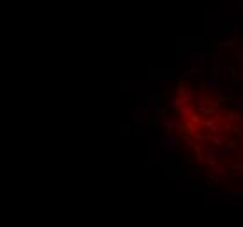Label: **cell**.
Returning a JSON list of instances; mask_svg holds the SVG:
<instances>
[{"instance_id": "cell-1", "label": "cell", "mask_w": 243, "mask_h": 227, "mask_svg": "<svg viewBox=\"0 0 243 227\" xmlns=\"http://www.w3.org/2000/svg\"><path fill=\"white\" fill-rule=\"evenodd\" d=\"M217 86H219L217 79H208V81L203 82V87H206L208 91H217Z\"/></svg>"}, {"instance_id": "cell-2", "label": "cell", "mask_w": 243, "mask_h": 227, "mask_svg": "<svg viewBox=\"0 0 243 227\" xmlns=\"http://www.w3.org/2000/svg\"><path fill=\"white\" fill-rule=\"evenodd\" d=\"M178 112H180L182 117H187V119H189L191 115H192V108H191V105H182V107L178 108Z\"/></svg>"}, {"instance_id": "cell-3", "label": "cell", "mask_w": 243, "mask_h": 227, "mask_svg": "<svg viewBox=\"0 0 243 227\" xmlns=\"http://www.w3.org/2000/svg\"><path fill=\"white\" fill-rule=\"evenodd\" d=\"M191 58H192L191 61H198V63H203V58H205V56H203V53H194V54H191Z\"/></svg>"}, {"instance_id": "cell-4", "label": "cell", "mask_w": 243, "mask_h": 227, "mask_svg": "<svg viewBox=\"0 0 243 227\" xmlns=\"http://www.w3.org/2000/svg\"><path fill=\"white\" fill-rule=\"evenodd\" d=\"M163 141L166 143V147H168V149H175V138L168 136V138H163Z\"/></svg>"}, {"instance_id": "cell-5", "label": "cell", "mask_w": 243, "mask_h": 227, "mask_svg": "<svg viewBox=\"0 0 243 227\" xmlns=\"http://www.w3.org/2000/svg\"><path fill=\"white\" fill-rule=\"evenodd\" d=\"M138 115H136V121H145L147 119V110H138Z\"/></svg>"}, {"instance_id": "cell-6", "label": "cell", "mask_w": 243, "mask_h": 227, "mask_svg": "<svg viewBox=\"0 0 243 227\" xmlns=\"http://www.w3.org/2000/svg\"><path fill=\"white\" fill-rule=\"evenodd\" d=\"M192 133H194V138H196V140H201V138H205V133H203L201 129H198V128H196Z\"/></svg>"}, {"instance_id": "cell-7", "label": "cell", "mask_w": 243, "mask_h": 227, "mask_svg": "<svg viewBox=\"0 0 243 227\" xmlns=\"http://www.w3.org/2000/svg\"><path fill=\"white\" fill-rule=\"evenodd\" d=\"M178 105H180V98H173L172 100V108H178Z\"/></svg>"}, {"instance_id": "cell-8", "label": "cell", "mask_w": 243, "mask_h": 227, "mask_svg": "<svg viewBox=\"0 0 243 227\" xmlns=\"http://www.w3.org/2000/svg\"><path fill=\"white\" fill-rule=\"evenodd\" d=\"M164 126H166L168 129H173V128H175V122H170V121H166V122H164Z\"/></svg>"}]
</instances>
